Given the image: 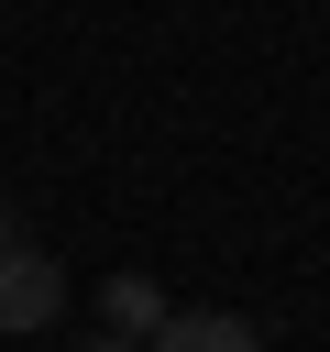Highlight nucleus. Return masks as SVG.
<instances>
[{
    "instance_id": "nucleus-1",
    "label": "nucleus",
    "mask_w": 330,
    "mask_h": 352,
    "mask_svg": "<svg viewBox=\"0 0 330 352\" xmlns=\"http://www.w3.org/2000/svg\"><path fill=\"white\" fill-rule=\"evenodd\" d=\"M55 308H66V264H55L44 242H11V253H0V330L22 341V330H44Z\"/></svg>"
},
{
    "instance_id": "nucleus-2",
    "label": "nucleus",
    "mask_w": 330,
    "mask_h": 352,
    "mask_svg": "<svg viewBox=\"0 0 330 352\" xmlns=\"http://www.w3.org/2000/svg\"><path fill=\"white\" fill-rule=\"evenodd\" d=\"M143 352H264V341H253V319H242V308H165Z\"/></svg>"
},
{
    "instance_id": "nucleus-3",
    "label": "nucleus",
    "mask_w": 330,
    "mask_h": 352,
    "mask_svg": "<svg viewBox=\"0 0 330 352\" xmlns=\"http://www.w3.org/2000/svg\"><path fill=\"white\" fill-rule=\"evenodd\" d=\"M99 319H110L121 341H154V319H165V297H154V275H110V286H99Z\"/></svg>"
},
{
    "instance_id": "nucleus-4",
    "label": "nucleus",
    "mask_w": 330,
    "mask_h": 352,
    "mask_svg": "<svg viewBox=\"0 0 330 352\" xmlns=\"http://www.w3.org/2000/svg\"><path fill=\"white\" fill-rule=\"evenodd\" d=\"M77 352H143V341H121V330H88V341H77Z\"/></svg>"
},
{
    "instance_id": "nucleus-5",
    "label": "nucleus",
    "mask_w": 330,
    "mask_h": 352,
    "mask_svg": "<svg viewBox=\"0 0 330 352\" xmlns=\"http://www.w3.org/2000/svg\"><path fill=\"white\" fill-rule=\"evenodd\" d=\"M11 242H22V220H11V209H0V253H11Z\"/></svg>"
}]
</instances>
